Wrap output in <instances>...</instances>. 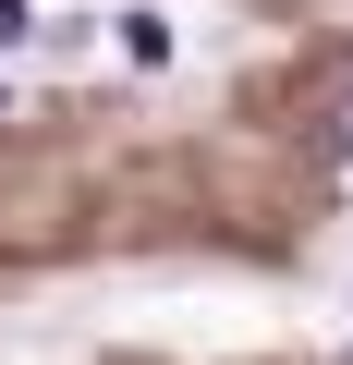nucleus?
Listing matches in <instances>:
<instances>
[{"instance_id":"1","label":"nucleus","mask_w":353,"mask_h":365,"mask_svg":"<svg viewBox=\"0 0 353 365\" xmlns=\"http://www.w3.org/2000/svg\"><path fill=\"white\" fill-rule=\"evenodd\" d=\"M122 25V61H170V49H183V37H170V13H146V0H134V13H110Z\"/></svg>"},{"instance_id":"2","label":"nucleus","mask_w":353,"mask_h":365,"mask_svg":"<svg viewBox=\"0 0 353 365\" xmlns=\"http://www.w3.org/2000/svg\"><path fill=\"white\" fill-rule=\"evenodd\" d=\"M37 37V0H0V49H25Z\"/></svg>"},{"instance_id":"3","label":"nucleus","mask_w":353,"mask_h":365,"mask_svg":"<svg viewBox=\"0 0 353 365\" xmlns=\"http://www.w3.org/2000/svg\"><path fill=\"white\" fill-rule=\"evenodd\" d=\"M341 122H353V98H341Z\"/></svg>"}]
</instances>
